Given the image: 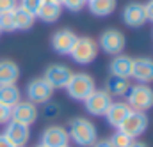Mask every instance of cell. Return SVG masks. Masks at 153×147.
I'll return each mask as SVG.
<instances>
[{
  "label": "cell",
  "mask_w": 153,
  "mask_h": 147,
  "mask_svg": "<svg viewBox=\"0 0 153 147\" xmlns=\"http://www.w3.org/2000/svg\"><path fill=\"white\" fill-rule=\"evenodd\" d=\"M76 34L71 30V29H59L52 34V39H50V44L53 48L55 53L59 55H70L73 46L76 43Z\"/></svg>",
  "instance_id": "cell-11"
},
{
  "label": "cell",
  "mask_w": 153,
  "mask_h": 147,
  "mask_svg": "<svg viewBox=\"0 0 153 147\" xmlns=\"http://www.w3.org/2000/svg\"><path fill=\"white\" fill-rule=\"evenodd\" d=\"M112 98H125L128 89H130V82L128 78H119V76H109L107 82H105V87H103Z\"/></svg>",
  "instance_id": "cell-20"
},
{
  "label": "cell",
  "mask_w": 153,
  "mask_h": 147,
  "mask_svg": "<svg viewBox=\"0 0 153 147\" xmlns=\"http://www.w3.org/2000/svg\"><path fill=\"white\" fill-rule=\"evenodd\" d=\"M2 135L14 147H25L30 140V126H25L16 121H9L5 124V129L2 131Z\"/></svg>",
  "instance_id": "cell-10"
},
{
  "label": "cell",
  "mask_w": 153,
  "mask_h": 147,
  "mask_svg": "<svg viewBox=\"0 0 153 147\" xmlns=\"http://www.w3.org/2000/svg\"><path fill=\"white\" fill-rule=\"evenodd\" d=\"M130 78H134L137 83L150 85L153 82V59H150V57H137V59H134Z\"/></svg>",
  "instance_id": "cell-15"
},
{
  "label": "cell",
  "mask_w": 153,
  "mask_h": 147,
  "mask_svg": "<svg viewBox=\"0 0 153 147\" xmlns=\"http://www.w3.org/2000/svg\"><path fill=\"white\" fill-rule=\"evenodd\" d=\"M41 146L45 147H64L70 144V137H68V131L66 128L62 126H48L45 128V131L41 133Z\"/></svg>",
  "instance_id": "cell-13"
},
{
  "label": "cell",
  "mask_w": 153,
  "mask_h": 147,
  "mask_svg": "<svg viewBox=\"0 0 153 147\" xmlns=\"http://www.w3.org/2000/svg\"><path fill=\"white\" fill-rule=\"evenodd\" d=\"M70 140L78 147H91L98 140V131L94 122L85 117H73L66 128Z\"/></svg>",
  "instance_id": "cell-1"
},
{
  "label": "cell",
  "mask_w": 153,
  "mask_h": 147,
  "mask_svg": "<svg viewBox=\"0 0 153 147\" xmlns=\"http://www.w3.org/2000/svg\"><path fill=\"white\" fill-rule=\"evenodd\" d=\"M0 147H14V146H13V144H11V142H9L5 137L0 133Z\"/></svg>",
  "instance_id": "cell-33"
},
{
  "label": "cell",
  "mask_w": 153,
  "mask_h": 147,
  "mask_svg": "<svg viewBox=\"0 0 153 147\" xmlns=\"http://www.w3.org/2000/svg\"><path fill=\"white\" fill-rule=\"evenodd\" d=\"M109 140H111V144L114 147H128L134 142V138H132L130 135H126L125 131H121V129H116Z\"/></svg>",
  "instance_id": "cell-25"
},
{
  "label": "cell",
  "mask_w": 153,
  "mask_h": 147,
  "mask_svg": "<svg viewBox=\"0 0 153 147\" xmlns=\"http://www.w3.org/2000/svg\"><path fill=\"white\" fill-rule=\"evenodd\" d=\"M43 4H45V0H20V4H18V5H22L23 9H27L29 12H32V14L36 16Z\"/></svg>",
  "instance_id": "cell-26"
},
{
  "label": "cell",
  "mask_w": 153,
  "mask_h": 147,
  "mask_svg": "<svg viewBox=\"0 0 153 147\" xmlns=\"http://www.w3.org/2000/svg\"><path fill=\"white\" fill-rule=\"evenodd\" d=\"M98 43L93 39V37H87V36H82V37H76V43L70 53V57L73 59V62L76 64H91L96 55H98Z\"/></svg>",
  "instance_id": "cell-4"
},
{
  "label": "cell",
  "mask_w": 153,
  "mask_h": 147,
  "mask_svg": "<svg viewBox=\"0 0 153 147\" xmlns=\"http://www.w3.org/2000/svg\"><path fill=\"white\" fill-rule=\"evenodd\" d=\"M0 30L2 32H14L16 30V25H14V9L0 12Z\"/></svg>",
  "instance_id": "cell-24"
},
{
  "label": "cell",
  "mask_w": 153,
  "mask_h": 147,
  "mask_svg": "<svg viewBox=\"0 0 153 147\" xmlns=\"http://www.w3.org/2000/svg\"><path fill=\"white\" fill-rule=\"evenodd\" d=\"M36 20L38 18L32 12H29L27 9H23L22 5H18L14 9V25H16V30H29V29H32V25H34Z\"/></svg>",
  "instance_id": "cell-23"
},
{
  "label": "cell",
  "mask_w": 153,
  "mask_h": 147,
  "mask_svg": "<svg viewBox=\"0 0 153 147\" xmlns=\"http://www.w3.org/2000/svg\"><path fill=\"white\" fill-rule=\"evenodd\" d=\"M64 147H71V146H70V144H68V146H64Z\"/></svg>",
  "instance_id": "cell-37"
},
{
  "label": "cell",
  "mask_w": 153,
  "mask_h": 147,
  "mask_svg": "<svg viewBox=\"0 0 153 147\" xmlns=\"http://www.w3.org/2000/svg\"><path fill=\"white\" fill-rule=\"evenodd\" d=\"M132 112V108L128 107V103L126 101H112L111 103V107H109V110L105 112V119H107V122L112 126V128H119L121 124H123V121L126 119V115Z\"/></svg>",
  "instance_id": "cell-16"
},
{
  "label": "cell",
  "mask_w": 153,
  "mask_h": 147,
  "mask_svg": "<svg viewBox=\"0 0 153 147\" xmlns=\"http://www.w3.org/2000/svg\"><path fill=\"white\" fill-rule=\"evenodd\" d=\"M128 147H150V146H148L146 142H141V140H134V142H132V144H130Z\"/></svg>",
  "instance_id": "cell-34"
},
{
  "label": "cell",
  "mask_w": 153,
  "mask_h": 147,
  "mask_svg": "<svg viewBox=\"0 0 153 147\" xmlns=\"http://www.w3.org/2000/svg\"><path fill=\"white\" fill-rule=\"evenodd\" d=\"M132 66H134V59H132L130 55L119 53V55H114L112 60L109 62V73H111V76L130 78V74H132Z\"/></svg>",
  "instance_id": "cell-17"
},
{
  "label": "cell",
  "mask_w": 153,
  "mask_h": 147,
  "mask_svg": "<svg viewBox=\"0 0 153 147\" xmlns=\"http://www.w3.org/2000/svg\"><path fill=\"white\" fill-rule=\"evenodd\" d=\"M45 2H53V4H61L62 0H45Z\"/></svg>",
  "instance_id": "cell-35"
},
{
  "label": "cell",
  "mask_w": 153,
  "mask_h": 147,
  "mask_svg": "<svg viewBox=\"0 0 153 147\" xmlns=\"http://www.w3.org/2000/svg\"><path fill=\"white\" fill-rule=\"evenodd\" d=\"M112 101H114L112 96L105 89H94L82 103H84V108H85V112L89 115H93V117H103Z\"/></svg>",
  "instance_id": "cell-5"
},
{
  "label": "cell",
  "mask_w": 153,
  "mask_h": 147,
  "mask_svg": "<svg viewBox=\"0 0 153 147\" xmlns=\"http://www.w3.org/2000/svg\"><path fill=\"white\" fill-rule=\"evenodd\" d=\"M20 78V68L11 59H0V85L16 83Z\"/></svg>",
  "instance_id": "cell-18"
},
{
  "label": "cell",
  "mask_w": 153,
  "mask_h": 147,
  "mask_svg": "<svg viewBox=\"0 0 153 147\" xmlns=\"http://www.w3.org/2000/svg\"><path fill=\"white\" fill-rule=\"evenodd\" d=\"M91 147H114V146L111 144V140H109V138H102V140H96Z\"/></svg>",
  "instance_id": "cell-32"
},
{
  "label": "cell",
  "mask_w": 153,
  "mask_h": 147,
  "mask_svg": "<svg viewBox=\"0 0 153 147\" xmlns=\"http://www.w3.org/2000/svg\"><path fill=\"white\" fill-rule=\"evenodd\" d=\"M71 68L66 66V64H50L45 73H43V78L48 82V85L55 90V89H64L71 78Z\"/></svg>",
  "instance_id": "cell-9"
},
{
  "label": "cell",
  "mask_w": 153,
  "mask_h": 147,
  "mask_svg": "<svg viewBox=\"0 0 153 147\" xmlns=\"http://www.w3.org/2000/svg\"><path fill=\"white\" fill-rule=\"evenodd\" d=\"M144 11H146L148 21H153V0H148V2L144 4Z\"/></svg>",
  "instance_id": "cell-31"
},
{
  "label": "cell",
  "mask_w": 153,
  "mask_h": 147,
  "mask_svg": "<svg viewBox=\"0 0 153 147\" xmlns=\"http://www.w3.org/2000/svg\"><path fill=\"white\" fill-rule=\"evenodd\" d=\"M11 121V108L0 103V126H5Z\"/></svg>",
  "instance_id": "cell-28"
},
{
  "label": "cell",
  "mask_w": 153,
  "mask_h": 147,
  "mask_svg": "<svg viewBox=\"0 0 153 147\" xmlns=\"http://www.w3.org/2000/svg\"><path fill=\"white\" fill-rule=\"evenodd\" d=\"M87 9L91 14L98 16V18H105L111 16L117 7V0H87Z\"/></svg>",
  "instance_id": "cell-19"
},
{
  "label": "cell",
  "mask_w": 153,
  "mask_h": 147,
  "mask_svg": "<svg viewBox=\"0 0 153 147\" xmlns=\"http://www.w3.org/2000/svg\"><path fill=\"white\" fill-rule=\"evenodd\" d=\"M125 46H126V37L117 29H107V30H103L100 39H98V48L103 50L107 55H112V57L123 53Z\"/></svg>",
  "instance_id": "cell-6"
},
{
  "label": "cell",
  "mask_w": 153,
  "mask_h": 147,
  "mask_svg": "<svg viewBox=\"0 0 153 147\" xmlns=\"http://www.w3.org/2000/svg\"><path fill=\"white\" fill-rule=\"evenodd\" d=\"M126 103L132 110L148 112L153 108V89L146 83L130 85L126 92Z\"/></svg>",
  "instance_id": "cell-2"
},
{
  "label": "cell",
  "mask_w": 153,
  "mask_h": 147,
  "mask_svg": "<svg viewBox=\"0 0 153 147\" xmlns=\"http://www.w3.org/2000/svg\"><path fill=\"white\" fill-rule=\"evenodd\" d=\"M38 107L30 101H20L18 105H14L11 108V121H16V122H22L25 126H30L38 121Z\"/></svg>",
  "instance_id": "cell-14"
},
{
  "label": "cell",
  "mask_w": 153,
  "mask_h": 147,
  "mask_svg": "<svg viewBox=\"0 0 153 147\" xmlns=\"http://www.w3.org/2000/svg\"><path fill=\"white\" fill-rule=\"evenodd\" d=\"M148 126H150V119H148L146 112L132 110L126 115V119L123 121V124H121L117 129L125 131L126 135H130V137L135 140L137 137H141V135L148 129Z\"/></svg>",
  "instance_id": "cell-8"
},
{
  "label": "cell",
  "mask_w": 153,
  "mask_h": 147,
  "mask_svg": "<svg viewBox=\"0 0 153 147\" xmlns=\"http://www.w3.org/2000/svg\"><path fill=\"white\" fill-rule=\"evenodd\" d=\"M62 14V5L61 4H53V2H45L38 11L36 18H39L45 23H55Z\"/></svg>",
  "instance_id": "cell-22"
},
{
  "label": "cell",
  "mask_w": 153,
  "mask_h": 147,
  "mask_svg": "<svg viewBox=\"0 0 153 147\" xmlns=\"http://www.w3.org/2000/svg\"><path fill=\"white\" fill-rule=\"evenodd\" d=\"M36 147H45V146H41V144H38V146H36Z\"/></svg>",
  "instance_id": "cell-36"
},
{
  "label": "cell",
  "mask_w": 153,
  "mask_h": 147,
  "mask_svg": "<svg viewBox=\"0 0 153 147\" xmlns=\"http://www.w3.org/2000/svg\"><path fill=\"white\" fill-rule=\"evenodd\" d=\"M0 36H2V30H0Z\"/></svg>",
  "instance_id": "cell-38"
},
{
  "label": "cell",
  "mask_w": 153,
  "mask_h": 147,
  "mask_svg": "<svg viewBox=\"0 0 153 147\" xmlns=\"http://www.w3.org/2000/svg\"><path fill=\"white\" fill-rule=\"evenodd\" d=\"M85 4H87V0H62V2H61V5L66 7V9L71 11V12H80V11L85 7Z\"/></svg>",
  "instance_id": "cell-27"
},
{
  "label": "cell",
  "mask_w": 153,
  "mask_h": 147,
  "mask_svg": "<svg viewBox=\"0 0 153 147\" xmlns=\"http://www.w3.org/2000/svg\"><path fill=\"white\" fill-rule=\"evenodd\" d=\"M25 94H27V101H30L34 105H45L52 99L53 89L48 85V82L43 76H39V78H34L27 83Z\"/></svg>",
  "instance_id": "cell-7"
},
{
  "label": "cell",
  "mask_w": 153,
  "mask_h": 147,
  "mask_svg": "<svg viewBox=\"0 0 153 147\" xmlns=\"http://www.w3.org/2000/svg\"><path fill=\"white\" fill-rule=\"evenodd\" d=\"M121 16H123L125 25L130 27V29H139V27H143L148 21L146 11H144V4H141V2H130V4H126L123 7Z\"/></svg>",
  "instance_id": "cell-12"
},
{
  "label": "cell",
  "mask_w": 153,
  "mask_h": 147,
  "mask_svg": "<svg viewBox=\"0 0 153 147\" xmlns=\"http://www.w3.org/2000/svg\"><path fill=\"white\" fill-rule=\"evenodd\" d=\"M59 112V107H57V103H46L45 105V110H43V113H45V117H53L55 113Z\"/></svg>",
  "instance_id": "cell-30"
},
{
  "label": "cell",
  "mask_w": 153,
  "mask_h": 147,
  "mask_svg": "<svg viewBox=\"0 0 153 147\" xmlns=\"http://www.w3.org/2000/svg\"><path fill=\"white\" fill-rule=\"evenodd\" d=\"M64 89H66V92H68V96L71 99L84 101L96 89V82L89 73H73Z\"/></svg>",
  "instance_id": "cell-3"
},
{
  "label": "cell",
  "mask_w": 153,
  "mask_h": 147,
  "mask_svg": "<svg viewBox=\"0 0 153 147\" xmlns=\"http://www.w3.org/2000/svg\"><path fill=\"white\" fill-rule=\"evenodd\" d=\"M18 7V0H0V12L13 11Z\"/></svg>",
  "instance_id": "cell-29"
},
{
  "label": "cell",
  "mask_w": 153,
  "mask_h": 147,
  "mask_svg": "<svg viewBox=\"0 0 153 147\" xmlns=\"http://www.w3.org/2000/svg\"><path fill=\"white\" fill-rule=\"evenodd\" d=\"M22 101V90L16 83L11 85H0V103L13 108L14 105H18Z\"/></svg>",
  "instance_id": "cell-21"
}]
</instances>
